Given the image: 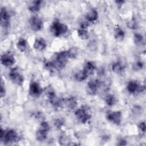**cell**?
Returning a JSON list of instances; mask_svg holds the SVG:
<instances>
[{
    "mask_svg": "<svg viewBox=\"0 0 146 146\" xmlns=\"http://www.w3.org/2000/svg\"><path fill=\"white\" fill-rule=\"evenodd\" d=\"M20 136L17 132L13 129L3 130L1 129V140L5 144H11L20 140Z\"/></svg>",
    "mask_w": 146,
    "mask_h": 146,
    "instance_id": "cell-1",
    "label": "cell"
},
{
    "mask_svg": "<svg viewBox=\"0 0 146 146\" xmlns=\"http://www.w3.org/2000/svg\"><path fill=\"white\" fill-rule=\"evenodd\" d=\"M50 31L54 36L59 37L68 31V26L58 20H55L50 26Z\"/></svg>",
    "mask_w": 146,
    "mask_h": 146,
    "instance_id": "cell-2",
    "label": "cell"
},
{
    "mask_svg": "<svg viewBox=\"0 0 146 146\" xmlns=\"http://www.w3.org/2000/svg\"><path fill=\"white\" fill-rule=\"evenodd\" d=\"M68 56L67 51H62L56 54L55 56V61L54 63L56 68L62 69L65 67L67 63Z\"/></svg>",
    "mask_w": 146,
    "mask_h": 146,
    "instance_id": "cell-3",
    "label": "cell"
},
{
    "mask_svg": "<svg viewBox=\"0 0 146 146\" xmlns=\"http://www.w3.org/2000/svg\"><path fill=\"white\" fill-rule=\"evenodd\" d=\"M9 76L11 82L16 85L22 86L24 82L23 75L20 72L19 68L15 67L10 69Z\"/></svg>",
    "mask_w": 146,
    "mask_h": 146,
    "instance_id": "cell-4",
    "label": "cell"
},
{
    "mask_svg": "<svg viewBox=\"0 0 146 146\" xmlns=\"http://www.w3.org/2000/svg\"><path fill=\"white\" fill-rule=\"evenodd\" d=\"M46 94L50 103L52 106L56 108H58L61 106L63 100L56 96L54 90L51 87H48L46 88Z\"/></svg>",
    "mask_w": 146,
    "mask_h": 146,
    "instance_id": "cell-5",
    "label": "cell"
},
{
    "mask_svg": "<svg viewBox=\"0 0 146 146\" xmlns=\"http://www.w3.org/2000/svg\"><path fill=\"white\" fill-rule=\"evenodd\" d=\"M75 115L78 120L82 124H85L91 118V115L88 112L86 107H82L77 109L75 112Z\"/></svg>",
    "mask_w": 146,
    "mask_h": 146,
    "instance_id": "cell-6",
    "label": "cell"
},
{
    "mask_svg": "<svg viewBox=\"0 0 146 146\" xmlns=\"http://www.w3.org/2000/svg\"><path fill=\"white\" fill-rule=\"evenodd\" d=\"M29 22L30 27L33 31H38L41 30L43 27V21L38 16H32L30 18Z\"/></svg>",
    "mask_w": 146,
    "mask_h": 146,
    "instance_id": "cell-7",
    "label": "cell"
},
{
    "mask_svg": "<svg viewBox=\"0 0 146 146\" xmlns=\"http://www.w3.org/2000/svg\"><path fill=\"white\" fill-rule=\"evenodd\" d=\"M126 88L127 91L131 94H135L138 92H141L145 90L144 86H140L138 84V83L134 80H129L127 83Z\"/></svg>",
    "mask_w": 146,
    "mask_h": 146,
    "instance_id": "cell-8",
    "label": "cell"
},
{
    "mask_svg": "<svg viewBox=\"0 0 146 146\" xmlns=\"http://www.w3.org/2000/svg\"><path fill=\"white\" fill-rule=\"evenodd\" d=\"M107 119L113 124L119 125L121 122L122 113L120 111H110L107 113Z\"/></svg>",
    "mask_w": 146,
    "mask_h": 146,
    "instance_id": "cell-9",
    "label": "cell"
},
{
    "mask_svg": "<svg viewBox=\"0 0 146 146\" xmlns=\"http://www.w3.org/2000/svg\"><path fill=\"white\" fill-rule=\"evenodd\" d=\"M15 62L14 56L10 52L3 54L1 56V63L6 67H10Z\"/></svg>",
    "mask_w": 146,
    "mask_h": 146,
    "instance_id": "cell-10",
    "label": "cell"
},
{
    "mask_svg": "<svg viewBox=\"0 0 146 146\" xmlns=\"http://www.w3.org/2000/svg\"><path fill=\"white\" fill-rule=\"evenodd\" d=\"M101 86V82L98 79H94L89 81L87 85V92L91 95L96 94Z\"/></svg>",
    "mask_w": 146,
    "mask_h": 146,
    "instance_id": "cell-11",
    "label": "cell"
},
{
    "mask_svg": "<svg viewBox=\"0 0 146 146\" xmlns=\"http://www.w3.org/2000/svg\"><path fill=\"white\" fill-rule=\"evenodd\" d=\"M1 24L2 27L7 29L10 26V15L5 7L1 9Z\"/></svg>",
    "mask_w": 146,
    "mask_h": 146,
    "instance_id": "cell-12",
    "label": "cell"
},
{
    "mask_svg": "<svg viewBox=\"0 0 146 146\" xmlns=\"http://www.w3.org/2000/svg\"><path fill=\"white\" fill-rule=\"evenodd\" d=\"M43 90L42 88L39 84L36 82H32L30 84L29 87V93L30 94L34 97L39 96Z\"/></svg>",
    "mask_w": 146,
    "mask_h": 146,
    "instance_id": "cell-13",
    "label": "cell"
},
{
    "mask_svg": "<svg viewBox=\"0 0 146 146\" xmlns=\"http://www.w3.org/2000/svg\"><path fill=\"white\" fill-rule=\"evenodd\" d=\"M47 47V43L43 38H36L33 44V47L38 51H43Z\"/></svg>",
    "mask_w": 146,
    "mask_h": 146,
    "instance_id": "cell-14",
    "label": "cell"
},
{
    "mask_svg": "<svg viewBox=\"0 0 146 146\" xmlns=\"http://www.w3.org/2000/svg\"><path fill=\"white\" fill-rule=\"evenodd\" d=\"M63 102L65 104V106L71 110L74 109L78 104L77 99H76L75 97H74V96H70V97L65 98L64 99H63Z\"/></svg>",
    "mask_w": 146,
    "mask_h": 146,
    "instance_id": "cell-15",
    "label": "cell"
},
{
    "mask_svg": "<svg viewBox=\"0 0 146 146\" xmlns=\"http://www.w3.org/2000/svg\"><path fill=\"white\" fill-rule=\"evenodd\" d=\"M98 18V12L96 9H90L86 14V19L88 22H94Z\"/></svg>",
    "mask_w": 146,
    "mask_h": 146,
    "instance_id": "cell-16",
    "label": "cell"
},
{
    "mask_svg": "<svg viewBox=\"0 0 146 146\" xmlns=\"http://www.w3.org/2000/svg\"><path fill=\"white\" fill-rule=\"evenodd\" d=\"M113 35L115 39L119 42H121L124 40L125 37L124 31L119 26H117L114 29Z\"/></svg>",
    "mask_w": 146,
    "mask_h": 146,
    "instance_id": "cell-17",
    "label": "cell"
},
{
    "mask_svg": "<svg viewBox=\"0 0 146 146\" xmlns=\"http://www.w3.org/2000/svg\"><path fill=\"white\" fill-rule=\"evenodd\" d=\"M96 69V66L95 63L92 61H88L87 62L84 66L83 70L87 74L88 76L90 75H92L94 71Z\"/></svg>",
    "mask_w": 146,
    "mask_h": 146,
    "instance_id": "cell-18",
    "label": "cell"
},
{
    "mask_svg": "<svg viewBox=\"0 0 146 146\" xmlns=\"http://www.w3.org/2000/svg\"><path fill=\"white\" fill-rule=\"evenodd\" d=\"M42 2V1H33L28 5V9L33 13L38 12L41 7Z\"/></svg>",
    "mask_w": 146,
    "mask_h": 146,
    "instance_id": "cell-19",
    "label": "cell"
},
{
    "mask_svg": "<svg viewBox=\"0 0 146 146\" xmlns=\"http://www.w3.org/2000/svg\"><path fill=\"white\" fill-rule=\"evenodd\" d=\"M47 133L48 132L39 128L35 133L36 139L39 142H43L46 140L47 137Z\"/></svg>",
    "mask_w": 146,
    "mask_h": 146,
    "instance_id": "cell-20",
    "label": "cell"
},
{
    "mask_svg": "<svg viewBox=\"0 0 146 146\" xmlns=\"http://www.w3.org/2000/svg\"><path fill=\"white\" fill-rule=\"evenodd\" d=\"M134 43L136 46L141 47L145 44V41L143 36L140 33H135L133 35Z\"/></svg>",
    "mask_w": 146,
    "mask_h": 146,
    "instance_id": "cell-21",
    "label": "cell"
},
{
    "mask_svg": "<svg viewBox=\"0 0 146 146\" xmlns=\"http://www.w3.org/2000/svg\"><path fill=\"white\" fill-rule=\"evenodd\" d=\"M111 68L113 72L117 74L123 73V72L124 71V67L123 65L119 61L114 62L112 64Z\"/></svg>",
    "mask_w": 146,
    "mask_h": 146,
    "instance_id": "cell-22",
    "label": "cell"
},
{
    "mask_svg": "<svg viewBox=\"0 0 146 146\" xmlns=\"http://www.w3.org/2000/svg\"><path fill=\"white\" fill-rule=\"evenodd\" d=\"M17 47L21 52H24L27 47V42L24 38H20L17 43Z\"/></svg>",
    "mask_w": 146,
    "mask_h": 146,
    "instance_id": "cell-23",
    "label": "cell"
},
{
    "mask_svg": "<svg viewBox=\"0 0 146 146\" xmlns=\"http://www.w3.org/2000/svg\"><path fill=\"white\" fill-rule=\"evenodd\" d=\"M87 77L88 75L83 70L79 71L78 72H76L74 75V79L77 82H82L86 80Z\"/></svg>",
    "mask_w": 146,
    "mask_h": 146,
    "instance_id": "cell-24",
    "label": "cell"
},
{
    "mask_svg": "<svg viewBox=\"0 0 146 146\" xmlns=\"http://www.w3.org/2000/svg\"><path fill=\"white\" fill-rule=\"evenodd\" d=\"M68 58L75 59L77 57L79 53L78 48L76 47H72L67 50Z\"/></svg>",
    "mask_w": 146,
    "mask_h": 146,
    "instance_id": "cell-25",
    "label": "cell"
},
{
    "mask_svg": "<svg viewBox=\"0 0 146 146\" xmlns=\"http://www.w3.org/2000/svg\"><path fill=\"white\" fill-rule=\"evenodd\" d=\"M105 102L108 106H113L116 103L115 96L112 94H108L105 98Z\"/></svg>",
    "mask_w": 146,
    "mask_h": 146,
    "instance_id": "cell-26",
    "label": "cell"
},
{
    "mask_svg": "<svg viewBox=\"0 0 146 146\" xmlns=\"http://www.w3.org/2000/svg\"><path fill=\"white\" fill-rule=\"evenodd\" d=\"M77 34L78 37L83 40L87 39L89 37V34L86 29H83L81 28L79 29L77 31Z\"/></svg>",
    "mask_w": 146,
    "mask_h": 146,
    "instance_id": "cell-27",
    "label": "cell"
},
{
    "mask_svg": "<svg viewBox=\"0 0 146 146\" xmlns=\"http://www.w3.org/2000/svg\"><path fill=\"white\" fill-rule=\"evenodd\" d=\"M127 27L132 30H136L138 27V25L137 21L134 18H132L131 20L127 22Z\"/></svg>",
    "mask_w": 146,
    "mask_h": 146,
    "instance_id": "cell-28",
    "label": "cell"
},
{
    "mask_svg": "<svg viewBox=\"0 0 146 146\" xmlns=\"http://www.w3.org/2000/svg\"><path fill=\"white\" fill-rule=\"evenodd\" d=\"M44 67L46 70H47V71H48L50 72L52 71L55 68H56L54 62H50V61L46 62L44 64Z\"/></svg>",
    "mask_w": 146,
    "mask_h": 146,
    "instance_id": "cell-29",
    "label": "cell"
},
{
    "mask_svg": "<svg viewBox=\"0 0 146 146\" xmlns=\"http://www.w3.org/2000/svg\"><path fill=\"white\" fill-rule=\"evenodd\" d=\"M143 111V109L142 107L139 106V105H135L133 106L132 108V112L135 114V115H140L142 113Z\"/></svg>",
    "mask_w": 146,
    "mask_h": 146,
    "instance_id": "cell-30",
    "label": "cell"
},
{
    "mask_svg": "<svg viewBox=\"0 0 146 146\" xmlns=\"http://www.w3.org/2000/svg\"><path fill=\"white\" fill-rule=\"evenodd\" d=\"M40 129H42V130H44L45 131H47V132H48L50 129V126L49 125V124L46 121H42L40 124V125H39V128Z\"/></svg>",
    "mask_w": 146,
    "mask_h": 146,
    "instance_id": "cell-31",
    "label": "cell"
},
{
    "mask_svg": "<svg viewBox=\"0 0 146 146\" xmlns=\"http://www.w3.org/2000/svg\"><path fill=\"white\" fill-rule=\"evenodd\" d=\"M144 63L141 60H137L134 64V68H135L136 70H141L144 67Z\"/></svg>",
    "mask_w": 146,
    "mask_h": 146,
    "instance_id": "cell-32",
    "label": "cell"
},
{
    "mask_svg": "<svg viewBox=\"0 0 146 146\" xmlns=\"http://www.w3.org/2000/svg\"><path fill=\"white\" fill-rule=\"evenodd\" d=\"M138 128L140 130V131L142 133H144L146 131V127H145V122H141L140 124L138 125Z\"/></svg>",
    "mask_w": 146,
    "mask_h": 146,
    "instance_id": "cell-33",
    "label": "cell"
},
{
    "mask_svg": "<svg viewBox=\"0 0 146 146\" xmlns=\"http://www.w3.org/2000/svg\"><path fill=\"white\" fill-rule=\"evenodd\" d=\"M54 125L58 128H60L63 125V120L60 119H57L54 122Z\"/></svg>",
    "mask_w": 146,
    "mask_h": 146,
    "instance_id": "cell-34",
    "label": "cell"
},
{
    "mask_svg": "<svg viewBox=\"0 0 146 146\" xmlns=\"http://www.w3.org/2000/svg\"><path fill=\"white\" fill-rule=\"evenodd\" d=\"M0 94H1V98H2L3 97L5 96V94H6V90L5 88V86L3 83V82L1 81V91H0Z\"/></svg>",
    "mask_w": 146,
    "mask_h": 146,
    "instance_id": "cell-35",
    "label": "cell"
},
{
    "mask_svg": "<svg viewBox=\"0 0 146 146\" xmlns=\"http://www.w3.org/2000/svg\"><path fill=\"white\" fill-rule=\"evenodd\" d=\"M89 22L86 21H83L80 23V28L83 29H86L88 26H89Z\"/></svg>",
    "mask_w": 146,
    "mask_h": 146,
    "instance_id": "cell-36",
    "label": "cell"
},
{
    "mask_svg": "<svg viewBox=\"0 0 146 146\" xmlns=\"http://www.w3.org/2000/svg\"><path fill=\"white\" fill-rule=\"evenodd\" d=\"M115 2L116 3V5L119 6V7H121L123 5H124V3L125 2V1H123V0H117V1H115Z\"/></svg>",
    "mask_w": 146,
    "mask_h": 146,
    "instance_id": "cell-37",
    "label": "cell"
},
{
    "mask_svg": "<svg viewBox=\"0 0 146 146\" xmlns=\"http://www.w3.org/2000/svg\"><path fill=\"white\" fill-rule=\"evenodd\" d=\"M117 145H127V141L124 139H121L118 141Z\"/></svg>",
    "mask_w": 146,
    "mask_h": 146,
    "instance_id": "cell-38",
    "label": "cell"
},
{
    "mask_svg": "<svg viewBox=\"0 0 146 146\" xmlns=\"http://www.w3.org/2000/svg\"><path fill=\"white\" fill-rule=\"evenodd\" d=\"M35 117L37 118L38 119H42V118L43 117V114L40 112H37L35 115Z\"/></svg>",
    "mask_w": 146,
    "mask_h": 146,
    "instance_id": "cell-39",
    "label": "cell"
}]
</instances>
